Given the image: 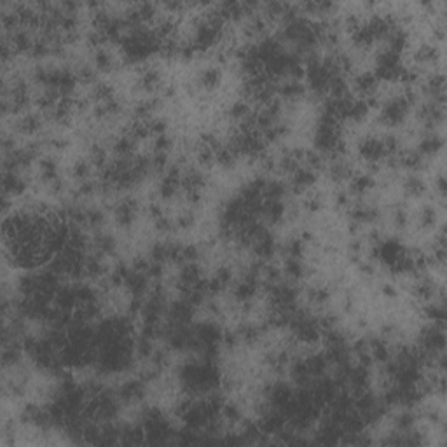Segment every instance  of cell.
<instances>
[{
  "instance_id": "6da1fadb",
  "label": "cell",
  "mask_w": 447,
  "mask_h": 447,
  "mask_svg": "<svg viewBox=\"0 0 447 447\" xmlns=\"http://www.w3.org/2000/svg\"><path fill=\"white\" fill-rule=\"evenodd\" d=\"M360 154H362V157L369 163H378L379 159L386 156V154H384V149H383V144L379 138H365L360 144Z\"/></svg>"
},
{
  "instance_id": "7a4b0ae2",
  "label": "cell",
  "mask_w": 447,
  "mask_h": 447,
  "mask_svg": "<svg viewBox=\"0 0 447 447\" xmlns=\"http://www.w3.org/2000/svg\"><path fill=\"white\" fill-rule=\"evenodd\" d=\"M316 182V175L313 170H309L308 166L297 168V170L292 173V185H294V191H304V189L311 187L313 184Z\"/></svg>"
},
{
  "instance_id": "3957f363",
  "label": "cell",
  "mask_w": 447,
  "mask_h": 447,
  "mask_svg": "<svg viewBox=\"0 0 447 447\" xmlns=\"http://www.w3.org/2000/svg\"><path fill=\"white\" fill-rule=\"evenodd\" d=\"M442 138L437 133H430V135H426L424 138L419 141L418 145V152L421 154V156H435L437 152L442 149Z\"/></svg>"
},
{
  "instance_id": "277c9868",
  "label": "cell",
  "mask_w": 447,
  "mask_h": 447,
  "mask_svg": "<svg viewBox=\"0 0 447 447\" xmlns=\"http://www.w3.org/2000/svg\"><path fill=\"white\" fill-rule=\"evenodd\" d=\"M378 77L374 75V72H364L362 75H358L355 81V87L360 95L364 96H370L374 95L376 87H378Z\"/></svg>"
},
{
  "instance_id": "5b68a950",
  "label": "cell",
  "mask_w": 447,
  "mask_h": 447,
  "mask_svg": "<svg viewBox=\"0 0 447 447\" xmlns=\"http://www.w3.org/2000/svg\"><path fill=\"white\" fill-rule=\"evenodd\" d=\"M119 395H121L122 400L131 402V400H138V398L144 397V383L141 381H126L119 389Z\"/></svg>"
},
{
  "instance_id": "8992f818",
  "label": "cell",
  "mask_w": 447,
  "mask_h": 447,
  "mask_svg": "<svg viewBox=\"0 0 447 447\" xmlns=\"http://www.w3.org/2000/svg\"><path fill=\"white\" fill-rule=\"evenodd\" d=\"M185 192H191V191H199L205 187V176H203L201 171H196V170H191L189 173H185L182 176V184Z\"/></svg>"
},
{
  "instance_id": "52a82bcc",
  "label": "cell",
  "mask_w": 447,
  "mask_h": 447,
  "mask_svg": "<svg viewBox=\"0 0 447 447\" xmlns=\"http://www.w3.org/2000/svg\"><path fill=\"white\" fill-rule=\"evenodd\" d=\"M161 84V77H159V72L156 68H145L140 75V87L144 91H154L159 87Z\"/></svg>"
},
{
  "instance_id": "ba28073f",
  "label": "cell",
  "mask_w": 447,
  "mask_h": 447,
  "mask_svg": "<svg viewBox=\"0 0 447 447\" xmlns=\"http://www.w3.org/2000/svg\"><path fill=\"white\" fill-rule=\"evenodd\" d=\"M276 91L280 93L283 98L295 100V98H300V96L304 95V86L299 81H289V82H283L281 86H278Z\"/></svg>"
},
{
  "instance_id": "9c48e42d",
  "label": "cell",
  "mask_w": 447,
  "mask_h": 447,
  "mask_svg": "<svg viewBox=\"0 0 447 447\" xmlns=\"http://www.w3.org/2000/svg\"><path fill=\"white\" fill-rule=\"evenodd\" d=\"M414 297L421 302H428L435 297V285L428 280H419L414 287Z\"/></svg>"
},
{
  "instance_id": "30bf717a",
  "label": "cell",
  "mask_w": 447,
  "mask_h": 447,
  "mask_svg": "<svg viewBox=\"0 0 447 447\" xmlns=\"http://www.w3.org/2000/svg\"><path fill=\"white\" fill-rule=\"evenodd\" d=\"M220 81H222V74H220L219 68H206L199 75V84L205 90H215L220 84Z\"/></svg>"
},
{
  "instance_id": "8fae6325",
  "label": "cell",
  "mask_w": 447,
  "mask_h": 447,
  "mask_svg": "<svg viewBox=\"0 0 447 447\" xmlns=\"http://www.w3.org/2000/svg\"><path fill=\"white\" fill-rule=\"evenodd\" d=\"M404 189H405V192L409 194V196L418 198V196H423V194H424V191H426V185H424L421 176L410 175V176H407V178H405Z\"/></svg>"
},
{
  "instance_id": "7c38bea8",
  "label": "cell",
  "mask_w": 447,
  "mask_h": 447,
  "mask_svg": "<svg viewBox=\"0 0 447 447\" xmlns=\"http://www.w3.org/2000/svg\"><path fill=\"white\" fill-rule=\"evenodd\" d=\"M398 165L404 166L405 170L416 171L423 166V156L418 152V150H414V152H405L404 156L398 159Z\"/></svg>"
},
{
  "instance_id": "4fadbf2b",
  "label": "cell",
  "mask_w": 447,
  "mask_h": 447,
  "mask_svg": "<svg viewBox=\"0 0 447 447\" xmlns=\"http://www.w3.org/2000/svg\"><path fill=\"white\" fill-rule=\"evenodd\" d=\"M133 150H135V140H133L130 135L116 140V144H114V152H116L119 157L130 159V156L133 154Z\"/></svg>"
},
{
  "instance_id": "5bb4252c",
  "label": "cell",
  "mask_w": 447,
  "mask_h": 447,
  "mask_svg": "<svg viewBox=\"0 0 447 447\" xmlns=\"http://www.w3.org/2000/svg\"><path fill=\"white\" fill-rule=\"evenodd\" d=\"M33 47V41L30 39L28 32L25 30H20L12 35V49L20 51V52H25V51H32Z\"/></svg>"
},
{
  "instance_id": "9a60e30c",
  "label": "cell",
  "mask_w": 447,
  "mask_h": 447,
  "mask_svg": "<svg viewBox=\"0 0 447 447\" xmlns=\"http://www.w3.org/2000/svg\"><path fill=\"white\" fill-rule=\"evenodd\" d=\"M17 130L25 133V135H33V133L41 130V119L35 116V114H28V116H25L17 122Z\"/></svg>"
},
{
  "instance_id": "2e32d148",
  "label": "cell",
  "mask_w": 447,
  "mask_h": 447,
  "mask_svg": "<svg viewBox=\"0 0 447 447\" xmlns=\"http://www.w3.org/2000/svg\"><path fill=\"white\" fill-rule=\"evenodd\" d=\"M58 178V168L52 159H44L41 163V180L44 184L49 185L52 180Z\"/></svg>"
},
{
  "instance_id": "e0dca14e",
  "label": "cell",
  "mask_w": 447,
  "mask_h": 447,
  "mask_svg": "<svg viewBox=\"0 0 447 447\" xmlns=\"http://www.w3.org/2000/svg\"><path fill=\"white\" fill-rule=\"evenodd\" d=\"M93 98L98 100L100 103H105V101L114 98V90L112 86L107 82H96L95 87H93Z\"/></svg>"
},
{
  "instance_id": "ac0fdd59",
  "label": "cell",
  "mask_w": 447,
  "mask_h": 447,
  "mask_svg": "<svg viewBox=\"0 0 447 447\" xmlns=\"http://www.w3.org/2000/svg\"><path fill=\"white\" fill-rule=\"evenodd\" d=\"M374 185V178L370 175H356L351 178V191L356 194H364Z\"/></svg>"
},
{
  "instance_id": "d6986e66",
  "label": "cell",
  "mask_w": 447,
  "mask_h": 447,
  "mask_svg": "<svg viewBox=\"0 0 447 447\" xmlns=\"http://www.w3.org/2000/svg\"><path fill=\"white\" fill-rule=\"evenodd\" d=\"M435 224H437V210L433 206H424L419 211V227L432 229Z\"/></svg>"
},
{
  "instance_id": "ffe728a7",
  "label": "cell",
  "mask_w": 447,
  "mask_h": 447,
  "mask_svg": "<svg viewBox=\"0 0 447 447\" xmlns=\"http://www.w3.org/2000/svg\"><path fill=\"white\" fill-rule=\"evenodd\" d=\"M285 273L290 280H300L306 271H304V265L300 264L299 259H292L290 257V259L285 262Z\"/></svg>"
},
{
  "instance_id": "44dd1931",
  "label": "cell",
  "mask_w": 447,
  "mask_h": 447,
  "mask_svg": "<svg viewBox=\"0 0 447 447\" xmlns=\"http://www.w3.org/2000/svg\"><path fill=\"white\" fill-rule=\"evenodd\" d=\"M96 250L101 252V254H112L116 252V240L109 234H98L95 240Z\"/></svg>"
},
{
  "instance_id": "7402d4cb",
  "label": "cell",
  "mask_w": 447,
  "mask_h": 447,
  "mask_svg": "<svg viewBox=\"0 0 447 447\" xmlns=\"http://www.w3.org/2000/svg\"><path fill=\"white\" fill-rule=\"evenodd\" d=\"M250 114H252V110H250V105L246 103V101H234V103L231 105V109H229V116H231L233 119H238V121H245Z\"/></svg>"
},
{
  "instance_id": "603a6c76",
  "label": "cell",
  "mask_w": 447,
  "mask_h": 447,
  "mask_svg": "<svg viewBox=\"0 0 447 447\" xmlns=\"http://www.w3.org/2000/svg\"><path fill=\"white\" fill-rule=\"evenodd\" d=\"M395 424H397L398 432L409 433L410 428L414 426V414L410 413V410H404V413H400L395 418Z\"/></svg>"
},
{
  "instance_id": "cb8c5ba5",
  "label": "cell",
  "mask_w": 447,
  "mask_h": 447,
  "mask_svg": "<svg viewBox=\"0 0 447 447\" xmlns=\"http://www.w3.org/2000/svg\"><path fill=\"white\" fill-rule=\"evenodd\" d=\"M437 55H439V52H437L435 46H430V44H421L418 52H416V60H418L419 63H428V61H435Z\"/></svg>"
},
{
  "instance_id": "d4e9b609",
  "label": "cell",
  "mask_w": 447,
  "mask_h": 447,
  "mask_svg": "<svg viewBox=\"0 0 447 447\" xmlns=\"http://www.w3.org/2000/svg\"><path fill=\"white\" fill-rule=\"evenodd\" d=\"M351 176V170H349L348 165L344 163H334L330 168V178L335 180V182H343V180H348Z\"/></svg>"
},
{
  "instance_id": "484cf974",
  "label": "cell",
  "mask_w": 447,
  "mask_h": 447,
  "mask_svg": "<svg viewBox=\"0 0 447 447\" xmlns=\"http://www.w3.org/2000/svg\"><path fill=\"white\" fill-rule=\"evenodd\" d=\"M112 65H114L112 63V56H110L107 51L98 49L95 52V66L100 70V72H110Z\"/></svg>"
},
{
  "instance_id": "4316f807",
  "label": "cell",
  "mask_w": 447,
  "mask_h": 447,
  "mask_svg": "<svg viewBox=\"0 0 447 447\" xmlns=\"http://www.w3.org/2000/svg\"><path fill=\"white\" fill-rule=\"evenodd\" d=\"M330 297V292L329 289H325V287H315V289H309L308 292V299L311 300L313 304H325L327 300H329Z\"/></svg>"
},
{
  "instance_id": "83f0119b",
  "label": "cell",
  "mask_w": 447,
  "mask_h": 447,
  "mask_svg": "<svg viewBox=\"0 0 447 447\" xmlns=\"http://www.w3.org/2000/svg\"><path fill=\"white\" fill-rule=\"evenodd\" d=\"M196 157H198V163L201 166H211L215 163V149L199 145Z\"/></svg>"
},
{
  "instance_id": "f1b7e54d",
  "label": "cell",
  "mask_w": 447,
  "mask_h": 447,
  "mask_svg": "<svg viewBox=\"0 0 447 447\" xmlns=\"http://www.w3.org/2000/svg\"><path fill=\"white\" fill-rule=\"evenodd\" d=\"M103 222H105V215L101 210H98V208L86 210V224L90 225V227H100Z\"/></svg>"
},
{
  "instance_id": "f546056e",
  "label": "cell",
  "mask_w": 447,
  "mask_h": 447,
  "mask_svg": "<svg viewBox=\"0 0 447 447\" xmlns=\"http://www.w3.org/2000/svg\"><path fill=\"white\" fill-rule=\"evenodd\" d=\"M285 252L289 254L292 259H300L302 257V252H304V241L302 240H290L289 245L285 246Z\"/></svg>"
},
{
  "instance_id": "4dcf8cb0",
  "label": "cell",
  "mask_w": 447,
  "mask_h": 447,
  "mask_svg": "<svg viewBox=\"0 0 447 447\" xmlns=\"http://www.w3.org/2000/svg\"><path fill=\"white\" fill-rule=\"evenodd\" d=\"M150 257H152V262H166L168 260V245H161V243H157V245L152 246V250H150Z\"/></svg>"
},
{
  "instance_id": "1f68e13d",
  "label": "cell",
  "mask_w": 447,
  "mask_h": 447,
  "mask_svg": "<svg viewBox=\"0 0 447 447\" xmlns=\"http://www.w3.org/2000/svg\"><path fill=\"white\" fill-rule=\"evenodd\" d=\"M224 416L227 421H238V419L241 418V410L240 407H238L236 404H224L222 405V413H220Z\"/></svg>"
},
{
  "instance_id": "d6a6232c",
  "label": "cell",
  "mask_w": 447,
  "mask_h": 447,
  "mask_svg": "<svg viewBox=\"0 0 447 447\" xmlns=\"http://www.w3.org/2000/svg\"><path fill=\"white\" fill-rule=\"evenodd\" d=\"M136 9H138V12H140L141 23L154 20V16H156V6H154V4L144 2V4H138V6H136Z\"/></svg>"
},
{
  "instance_id": "836d02e7",
  "label": "cell",
  "mask_w": 447,
  "mask_h": 447,
  "mask_svg": "<svg viewBox=\"0 0 447 447\" xmlns=\"http://www.w3.org/2000/svg\"><path fill=\"white\" fill-rule=\"evenodd\" d=\"M72 175L77 180H87V175H90V163L87 161H77L72 168Z\"/></svg>"
},
{
  "instance_id": "e575fe53",
  "label": "cell",
  "mask_w": 447,
  "mask_h": 447,
  "mask_svg": "<svg viewBox=\"0 0 447 447\" xmlns=\"http://www.w3.org/2000/svg\"><path fill=\"white\" fill-rule=\"evenodd\" d=\"M171 144H173V141H171V138L166 135V133L165 135H157L156 140H154V150H156V152H166L168 154V150L171 149Z\"/></svg>"
},
{
  "instance_id": "d590c367",
  "label": "cell",
  "mask_w": 447,
  "mask_h": 447,
  "mask_svg": "<svg viewBox=\"0 0 447 447\" xmlns=\"http://www.w3.org/2000/svg\"><path fill=\"white\" fill-rule=\"evenodd\" d=\"M194 224H196V217H194L192 211H184V213H180L178 219H176V225H178L180 229H191Z\"/></svg>"
},
{
  "instance_id": "8d00e7d4",
  "label": "cell",
  "mask_w": 447,
  "mask_h": 447,
  "mask_svg": "<svg viewBox=\"0 0 447 447\" xmlns=\"http://www.w3.org/2000/svg\"><path fill=\"white\" fill-rule=\"evenodd\" d=\"M77 79L84 84H90V82H95L96 79V72L91 68V66H81L79 68V74H77Z\"/></svg>"
},
{
  "instance_id": "74e56055",
  "label": "cell",
  "mask_w": 447,
  "mask_h": 447,
  "mask_svg": "<svg viewBox=\"0 0 447 447\" xmlns=\"http://www.w3.org/2000/svg\"><path fill=\"white\" fill-rule=\"evenodd\" d=\"M149 130H150V135H154V136L165 135L166 130H168V124H166V121H163V119H154V121H149Z\"/></svg>"
},
{
  "instance_id": "f35d334b",
  "label": "cell",
  "mask_w": 447,
  "mask_h": 447,
  "mask_svg": "<svg viewBox=\"0 0 447 447\" xmlns=\"http://www.w3.org/2000/svg\"><path fill=\"white\" fill-rule=\"evenodd\" d=\"M215 280L219 281L222 287H225L229 281L233 280V271L227 267V265H222V267H220L219 271H217V274H215Z\"/></svg>"
},
{
  "instance_id": "ab89813d",
  "label": "cell",
  "mask_w": 447,
  "mask_h": 447,
  "mask_svg": "<svg viewBox=\"0 0 447 447\" xmlns=\"http://www.w3.org/2000/svg\"><path fill=\"white\" fill-rule=\"evenodd\" d=\"M393 224H395L397 229H405L407 225V211L404 208H397L393 211Z\"/></svg>"
},
{
  "instance_id": "60d3db41",
  "label": "cell",
  "mask_w": 447,
  "mask_h": 447,
  "mask_svg": "<svg viewBox=\"0 0 447 447\" xmlns=\"http://www.w3.org/2000/svg\"><path fill=\"white\" fill-rule=\"evenodd\" d=\"M154 225H156V229H157V231H161V233H168V231H171V227H173L171 220L166 219L165 215L159 217L157 220H154Z\"/></svg>"
},
{
  "instance_id": "b9f144b4",
  "label": "cell",
  "mask_w": 447,
  "mask_h": 447,
  "mask_svg": "<svg viewBox=\"0 0 447 447\" xmlns=\"http://www.w3.org/2000/svg\"><path fill=\"white\" fill-rule=\"evenodd\" d=\"M320 208H321L320 199L311 198V199H308V201H306V210L309 211V213H316V211L320 210Z\"/></svg>"
},
{
  "instance_id": "7bdbcfd3",
  "label": "cell",
  "mask_w": 447,
  "mask_h": 447,
  "mask_svg": "<svg viewBox=\"0 0 447 447\" xmlns=\"http://www.w3.org/2000/svg\"><path fill=\"white\" fill-rule=\"evenodd\" d=\"M381 294H383L386 299H395V297H397V289L391 285V283H386V285H383Z\"/></svg>"
},
{
  "instance_id": "ee69618b",
  "label": "cell",
  "mask_w": 447,
  "mask_h": 447,
  "mask_svg": "<svg viewBox=\"0 0 447 447\" xmlns=\"http://www.w3.org/2000/svg\"><path fill=\"white\" fill-rule=\"evenodd\" d=\"M335 205H337V206H348L349 205V196L346 192L335 194Z\"/></svg>"
},
{
  "instance_id": "f6af8a7d",
  "label": "cell",
  "mask_w": 447,
  "mask_h": 447,
  "mask_svg": "<svg viewBox=\"0 0 447 447\" xmlns=\"http://www.w3.org/2000/svg\"><path fill=\"white\" fill-rule=\"evenodd\" d=\"M149 215L152 217L154 220H157L159 217H163V210H161V206H159V205H150V206H149Z\"/></svg>"
},
{
  "instance_id": "bcb514c9",
  "label": "cell",
  "mask_w": 447,
  "mask_h": 447,
  "mask_svg": "<svg viewBox=\"0 0 447 447\" xmlns=\"http://www.w3.org/2000/svg\"><path fill=\"white\" fill-rule=\"evenodd\" d=\"M360 273L365 274V276H372L376 273V267L372 264H360Z\"/></svg>"
},
{
  "instance_id": "7dc6e473",
  "label": "cell",
  "mask_w": 447,
  "mask_h": 447,
  "mask_svg": "<svg viewBox=\"0 0 447 447\" xmlns=\"http://www.w3.org/2000/svg\"><path fill=\"white\" fill-rule=\"evenodd\" d=\"M51 145L55 149H58V150H61V149H65V147H68V141H66L65 138H52V141H51Z\"/></svg>"
},
{
  "instance_id": "c3c4849f",
  "label": "cell",
  "mask_w": 447,
  "mask_h": 447,
  "mask_svg": "<svg viewBox=\"0 0 447 447\" xmlns=\"http://www.w3.org/2000/svg\"><path fill=\"white\" fill-rule=\"evenodd\" d=\"M435 185H437V191H439V194L442 198H444V194H445V178L444 176H439V178H437V182H435Z\"/></svg>"
}]
</instances>
